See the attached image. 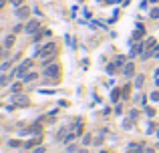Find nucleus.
<instances>
[{
	"instance_id": "nucleus-1",
	"label": "nucleus",
	"mask_w": 159,
	"mask_h": 153,
	"mask_svg": "<svg viewBox=\"0 0 159 153\" xmlns=\"http://www.w3.org/2000/svg\"><path fill=\"white\" fill-rule=\"evenodd\" d=\"M34 63H32V59H26V60H22V63H20L18 67L14 69L12 71V75L14 77H24V73H26V71H30V67H32Z\"/></svg>"
},
{
	"instance_id": "nucleus-2",
	"label": "nucleus",
	"mask_w": 159,
	"mask_h": 153,
	"mask_svg": "<svg viewBox=\"0 0 159 153\" xmlns=\"http://www.w3.org/2000/svg\"><path fill=\"white\" fill-rule=\"evenodd\" d=\"M54 53H57V47H54L53 42H48L44 48H40L38 57H44V59H50V57H54Z\"/></svg>"
},
{
	"instance_id": "nucleus-3",
	"label": "nucleus",
	"mask_w": 159,
	"mask_h": 153,
	"mask_svg": "<svg viewBox=\"0 0 159 153\" xmlns=\"http://www.w3.org/2000/svg\"><path fill=\"white\" fill-rule=\"evenodd\" d=\"M24 30H26L28 34H32V32H36V30H40V22L38 20H30L26 26H24Z\"/></svg>"
},
{
	"instance_id": "nucleus-4",
	"label": "nucleus",
	"mask_w": 159,
	"mask_h": 153,
	"mask_svg": "<svg viewBox=\"0 0 159 153\" xmlns=\"http://www.w3.org/2000/svg\"><path fill=\"white\" fill-rule=\"evenodd\" d=\"M59 73H60L59 65H50V67L44 69V75H47V77H59Z\"/></svg>"
},
{
	"instance_id": "nucleus-5",
	"label": "nucleus",
	"mask_w": 159,
	"mask_h": 153,
	"mask_svg": "<svg viewBox=\"0 0 159 153\" xmlns=\"http://www.w3.org/2000/svg\"><path fill=\"white\" fill-rule=\"evenodd\" d=\"M16 16H18L20 20L28 18V16H30V8H28V6H20V8H16Z\"/></svg>"
},
{
	"instance_id": "nucleus-6",
	"label": "nucleus",
	"mask_w": 159,
	"mask_h": 153,
	"mask_svg": "<svg viewBox=\"0 0 159 153\" xmlns=\"http://www.w3.org/2000/svg\"><path fill=\"white\" fill-rule=\"evenodd\" d=\"M143 48H145V47H143V42H141V40H139V42H135V44H133V48H131V57H137V54H143V53H145Z\"/></svg>"
},
{
	"instance_id": "nucleus-7",
	"label": "nucleus",
	"mask_w": 159,
	"mask_h": 153,
	"mask_svg": "<svg viewBox=\"0 0 159 153\" xmlns=\"http://www.w3.org/2000/svg\"><path fill=\"white\" fill-rule=\"evenodd\" d=\"M14 42H16V36H14V32H12V34H8L6 38H4V48L14 47Z\"/></svg>"
},
{
	"instance_id": "nucleus-8",
	"label": "nucleus",
	"mask_w": 159,
	"mask_h": 153,
	"mask_svg": "<svg viewBox=\"0 0 159 153\" xmlns=\"http://www.w3.org/2000/svg\"><path fill=\"white\" fill-rule=\"evenodd\" d=\"M133 73H135V65H133V63H127L125 67H123V75H125V77H131Z\"/></svg>"
},
{
	"instance_id": "nucleus-9",
	"label": "nucleus",
	"mask_w": 159,
	"mask_h": 153,
	"mask_svg": "<svg viewBox=\"0 0 159 153\" xmlns=\"http://www.w3.org/2000/svg\"><path fill=\"white\" fill-rule=\"evenodd\" d=\"M28 103H30V101H28V97H22V95H20V97H16V101H14V105H18V107H28Z\"/></svg>"
},
{
	"instance_id": "nucleus-10",
	"label": "nucleus",
	"mask_w": 159,
	"mask_h": 153,
	"mask_svg": "<svg viewBox=\"0 0 159 153\" xmlns=\"http://www.w3.org/2000/svg\"><path fill=\"white\" fill-rule=\"evenodd\" d=\"M40 141H42V139H40V137H34V139H30V141H28V143H26V145H24V147H28V149H30V147H34V145H38Z\"/></svg>"
},
{
	"instance_id": "nucleus-11",
	"label": "nucleus",
	"mask_w": 159,
	"mask_h": 153,
	"mask_svg": "<svg viewBox=\"0 0 159 153\" xmlns=\"http://www.w3.org/2000/svg\"><path fill=\"white\" fill-rule=\"evenodd\" d=\"M119 97H121V91H119V89H115V91L111 93V101H113V103H117V101H119Z\"/></svg>"
},
{
	"instance_id": "nucleus-12",
	"label": "nucleus",
	"mask_w": 159,
	"mask_h": 153,
	"mask_svg": "<svg viewBox=\"0 0 159 153\" xmlns=\"http://www.w3.org/2000/svg\"><path fill=\"white\" fill-rule=\"evenodd\" d=\"M143 83H145V77H143V75H139V77L135 79V87H137V89H141V87H143Z\"/></svg>"
},
{
	"instance_id": "nucleus-13",
	"label": "nucleus",
	"mask_w": 159,
	"mask_h": 153,
	"mask_svg": "<svg viewBox=\"0 0 159 153\" xmlns=\"http://www.w3.org/2000/svg\"><path fill=\"white\" fill-rule=\"evenodd\" d=\"M36 77H38L36 73H28V75H24V83H30V81H36Z\"/></svg>"
},
{
	"instance_id": "nucleus-14",
	"label": "nucleus",
	"mask_w": 159,
	"mask_h": 153,
	"mask_svg": "<svg viewBox=\"0 0 159 153\" xmlns=\"http://www.w3.org/2000/svg\"><path fill=\"white\" fill-rule=\"evenodd\" d=\"M115 71H117V65H115V63L107 65V73H109V75H115Z\"/></svg>"
},
{
	"instance_id": "nucleus-15",
	"label": "nucleus",
	"mask_w": 159,
	"mask_h": 153,
	"mask_svg": "<svg viewBox=\"0 0 159 153\" xmlns=\"http://www.w3.org/2000/svg\"><path fill=\"white\" fill-rule=\"evenodd\" d=\"M20 91H22V85H20V83H14L12 85V93H20Z\"/></svg>"
},
{
	"instance_id": "nucleus-16",
	"label": "nucleus",
	"mask_w": 159,
	"mask_h": 153,
	"mask_svg": "<svg viewBox=\"0 0 159 153\" xmlns=\"http://www.w3.org/2000/svg\"><path fill=\"white\" fill-rule=\"evenodd\" d=\"M123 63H125V57H123V54H119V57L115 59V65L119 67V65H123Z\"/></svg>"
},
{
	"instance_id": "nucleus-17",
	"label": "nucleus",
	"mask_w": 159,
	"mask_h": 153,
	"mask_svg": "<svg viewBox=\"0 0 159 153\" xmlns=\"http://www.w3.org/2000/svg\"><path fill=\"white\" fill-rule=\"evenodd\" d=\"M4 57H6V48H4V44H0V63H2Z\"/></svg>"
},
{
	"instance_id": "nucleus-18",
	"label": "nucleus",
	"mask_w": 159,
	"mask_h": 153,
	"mask_svg": "<svg viewBox=\"0 0 159 153\" xmlns=\"http://www.w3.org/2000/svg\"><path fill=\"white\" fill-rule=\"evenodd\" d=\"M145 113L149 115V117H153V115H155V109H153V107H147V105H145Z\"/></svg>"
},
{
	"instance_id": "nucleus-19",
	"label": "nucleus",
	"mask_w": 159,
	"mask_h": 153,
	"mask_svg": "<svg viewBox=\"0 0 159 153\" xmlns=\"http://www.w3.org/2000/svg\"><path fill=\"white\" fill-rule=\"evenodd\" d=\"M75 137H77V133H69V135L65 137V143H71V141H73Z\"/></svg>"
},
{
	"instance_id": "nucleus-20",
	"label": "nucleus",
	"mask_w": 159,
	"mask_h": 153,
	"mask_svg": "<svg viewBox=\"0 0 159 153\" xmlns=\"http://www.w3.org/2000/svg\"><path fill=\"white\" fill-rule=\"evenodd\" d=\"M149 16H151V18H159V8H153L151 12H149Z\"/></svg>"
},
{
	"instance_id": "nucleus-21",
	"label": "nucleus",
	"mask_w": 159,
	"mask_h": 153,
	"mask_svg": "<svg viewBox=\"0 0 159 153\" xmlns=\"http://www.w3.org/2000/svg\"><path fill=\"white\" fill-rule=\"evenodd\" d=\"M151 59H159V44H157V48L151 53Z\"/></svg>"
},
{
	"instance_id": "nucleus-22",
	"label": "nucleus",
	"mask_w": 159,
	"mask_h": 153,
	"mask_svg": "<svg viewBox=\"0 0 159 153\" xmlns=\"http://www.w3.org/2000/svg\"><path fill=\"white\" fill-rule=\"evenodd\" d=\"M151 99L153 101H159V91H153V93H151Z\"/></svg>"
},
{
	"instance_id": "nucleus-23",
	"label": "nucleus",
	"mask_w": 159,
	"mask_h": 153,
	"mask_svg": "<svg viewBox=\"0 0 159 153\" xmlns=\"http://www.w3.org/2000/svg\"><path fill=\"white\" fill-rule=\"evenodd\" d=\"M10 69V60H6V63H2V71H8Z\"/></svg>"
},
{
	"instance_id": "nucleus-24",
	"label": "nucleus",
	"mask_w": 159,
	"mask_h": 153,
	"mask_svg": "<svg viewBox=\"0 0 159 153\" xmlns=\"http://www.w3.org/2000/svg\"><path fill=\"white\" fill-rule=\"evenodd\" d=\"M20 30H24V26H22V24H16V26H14V34L20 32Z\"/></svg>"
},
{
	"instance_id": "nucleus-25",
	"label": "nucleus",
	"mask_w": 159,
	"mask_h": 153,
	"mask_svg": "<svg viewBox=\"0 0 159 153\" xmlns=\"http://www.w3.org/2000/svg\"><path fill=\"white\" fill-rule=\"evenodd\" d=\"M91 141H93V139H91V135H85V139H83V143H85V145H89Z\"/></svg>"
},
{
	"instance_id": "nucleus-26",
	"label": "nucleus",
	"mask_w": 159,
	"mask_h": 153,
	"mask_svg": "<svg viewBox=\"0 0 159 153\" xmlns=\"http://www.w3.org/2000/svg\"><path fill=\"white\" fill-rule=\"evenodd\" d=\"M66 151H69V153H75V151H77V145H69V147H66Z\"/></svg>"
},
{
	"instance_id": "nucleus-27",
	"label": "nucleus",
	"mask_w": 159,
	"mask_h": 153,
	"mask_svg": "<svg viewBox=\"0 0 159 153\" xmlns=\"http://www.w3.org/2000/svg\"><path fill=\"white\" fill-rule=\"evenodd\" d=\"M10 145H12V147H20L22 143H20V141H16V139H12V141H10Z\"/></svg>"
},
{
	"instance_id": "nucleus-28",
	"label": "nucleus",
	"mask_w": 159,
	"mask_h": 153,
	"mask_svg": "<svg viewBox=\"0 0 159 153\" xmlns=\"http://www.w3.org/2000/svg\"><path fill=\"white\" fill-rule=\"evenodd\" d=\"M129 89H131L129 85H127V87H123V97H127V95H129Z\"/></svg>"
},
{
	"instance_id": "nucleus-29",
	"label": "nucleus",
	"mask_w": 159,
	"mask_h": 153,
	"mask_svg": "<svg viewBox=\"0 0 159 153\" xmlns=\"http://www.w3.org/2000/svg\"><path fill=\"white\" fill-rule=\"evenodd\" d=\"M129 117H131V119H137V117H139V113H137V111H131V113H129Z\"/></svg>"
},
{
	"instance_id": "nucleus-30",
	"label": "nucleus",
	"mask_w": 159,
	"mask_h": 153,
	"mask_svg": "<svg viewBox=\"0 0 159 153\" xmlns=\"http://www.w3.org/2000/svg\"><path fill=\"white\" fill-rule=\"evenodd\" d=\"M10 2H12V4H14V6H16V8H18L20 4H22V0H10Z\"/></svg>"
},
{
	"instance_id": "nucleus-31",
	"label": "nucleus",
	"mask_w": 159,
	"mask_h": 153,
	"mask_svg": "<svg viewBox=\"0 0 159 153\" xmlns=\"http://www.w3.org/2000/svg\"><path fill=\"white\" fill-rule=\"evenodd\" d=\"M8 83V77H0V85H6Z\"/></svg>"
},
{
	"instance_id": "nucleus-32",
	"label": "nucleus",
	"mask_w": 159,
	"mask_h": 153,
	"mask_svg": "<svg viewBox=\"0 0 159 153\" xmlns=\"http://www.w3.org/2000/svg\"><path fill=\"white\" fill-rule=\"evenodd\" d=\"M34 153H44V147H36V149H34Z\"/></svg>"
},
{
	"instance_id": "nucleus-33",
	"label": "nucleus",
	"mask_w": 159,
	"mask_h": 153,
	"mask_svg": "<svg viewBox=\"0 0 159 153\" xmlns=\"http://www.w3.org/2000/svg\"><path fill=\"white\" fill-rule=\"evenodd\" d=\"M115 2H119V0H105V4H115Z\"/></svg>"
},
{
	"instance_id": "nucleus-34",
	"label": "nucleus",
	"mask_w": 159,
	"mask_h": 153,
	"mask_svg": "<svg viewBox=\"0 0 159 153\" xmlns=\"http://www.w3.org/2000/svg\"><path fill=\"white\" fill-rule=\"evenodd\" d=\"M4 4H6V0H0V8L4 6Z\"/></svg>"
},
{
	"instance_id": "nucleus-35",
	"label": "nucleus",
	"mask_w": 159,
	"mask_h": 153,
	"mask_svg": "<svg viewBox=\"0 0 159 153\" xmlns=\"http://www.w3.org/2000/svg\"><path fill=\"white\" fill-rule=\"evenodd\" d=\"M79 153H87V149H81V151H79Z\"/></svg>"
},
{
	"instance_id": "nucleus-36",
	"label": "nucleus",
	"mask_w": 159,
	"mask_h": 153,
	"mask_svg": "<svg viewBox=\"0 0 159 153\" xmlns=\"http://www.w3.org/2000/svg\"><path fill=\"white\" fill-rule=\"evenodd\" d=\"M149 2H159V0H149Z\"/></svg>"
},
{
	"instance_id": "nucleus-37",
	"label": "nucleus",
	"mask_w": 159,
	"mask_h": 153,
	"mask_svg": "<svg viewBox=\"0 0 159 153\" xmlns=\"http://www.w3.org/2000/svg\"><path fill=\"white\" fill-rule=\"evenodd\" d=\"M155 75H159V69H157V71H155Z\"/></svg>"
},
{
	"instance_id": "nucleus-38",
	"label": "nucleus",
	"mask_w": 159,
	"mask_h": 153,
	"mask_svg": "<svg viewBox=\"0 0 159 153\" xmlns=\"http://www.w3.org/2000/svg\"><path fill=\"white\" fill-rule=\"evenodd\" d=\"M103 153H105V151H103Z\"/></svg>"
}]
</instances>
